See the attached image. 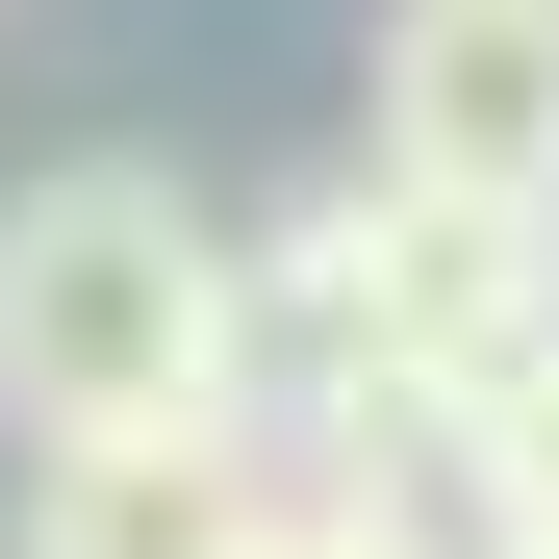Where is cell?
Masks as SVG:
<instances>
[{
    "label": "cell",
    "instance_id": "cell-1",
    "mask_svg": "<svg viewBox=\"0 0 559 559\" xmlns=\"http://www.w3.org/2000/svg\"><path fill=\"white\" fill-rule=\"evenodd\" d=\"M559 331V229H457L382 204V178H306L280 229H229V356H254V432H382V407H509V356Z\"/></svg>",
    "mask_w": 559,
    "mask_h": 559
},
{
    "label": "cell",
    "instance_id": "cell-2",
    "mask_svg": "<svg viewBox=\"0 0 559 559\" xmlns=\"http://www.w3.org/2000/svg\"><path fill=\"white\" fill-rule=\"evenodd\" d=\"M0 432L26 457H76V432H254L229 204L178 153H51L0 204Z\"/></svg>",
    "mask_w": 559,
    "mask_h": 559
},
{
    "label": "cell",
    "instance_id": "cell-3",
    "mask_svg": "<svg viewBox=\"0 0 559 559\" xmlns=\"http://www.w3.org/2000/svg\"><path fill=\"white\" fill-rule=\"evenodd\" d=\"M356 178L457 204V229H559V0H382Z\"/></svg>",
    "mask_w": 559,
    "mask_h": 559
},
{
    "label": "cell",
    "instance_id": "cell-4",
    "mask_svg": "<svg viewBox=\"0 0 559 559\" xmlns=\"http://www.w3.org/2000/svg\"><path fill=\"white\" fill-rule=\"evenodd\" d=\"M280 509H306L331 559H559V509L509 484L484 407H382V432H306L280 457Z\"/></svg>",
    "mask_w": 559,
    "mask_h": 559
},
{
    "label": "cell",
    "instance_id": "cell-5",
    "mask_svg": "<svg viewBox=\"0 0 559 559\" xmlns=\"http://www.w3.org/2000/svg\"><path fill=\"white\" fill-rule=\"evenodd\" d=\"M254 509H280V432H76V457H26L0 559H229Z\"/></svg>",
    "mask_w": 559,
    "mask_h": 559
},
{
    "label": "cell",
    "instance_id": "cell-6",
    "mask_svg": "<svg viewBox=\"0 0 559 559\" xmlns=\"http://www.w3.org/2000/svg\"><path fill=\"white\" fill-rule=\"evenodd\" d=\"M484 432H509V484H534V509H559V331H534V356H509V407H484Z\"/></svg>",
    "mask_w": 559,
    "mask_h": 559
},
{
    "label": "cell",
    "instance_id": "cell-7",
    "mask_svg": "<svg viewBox=\"0 0 559 559\" xmlns=\"http://www.w3.org/2000/svg\"><path fill=\"white\" fill-rule=\"evenodd\" d=\"M229 559H331V534H306V509H254V534H229Z\"/></svg>",
    "mask_w": 559,
    "mask_h": 559
}]
</instances>
